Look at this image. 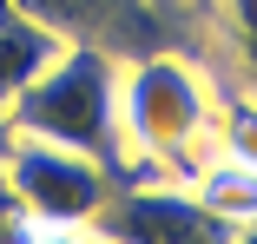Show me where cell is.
<instances>
[{
	"instance_id": "obj_3",
	"label": "cell",
	"mask_w": 257,
	"mask_h": 244,
	"mask_svg": "<svg viewBox=\"0 0 257 244\" xmlns=\"http://www.w3.org/2000/svg\"><path fill=\"white\" fill-rule=\"evenodd\" d=\"M0 172H7V185L20 191V205L33 211L40 231H92V218L119 191V172L99 165L92 152H73V145H53V139H27V132L14 139Z\"/></svg>"
},
{
	"instance_id": "obj_14",
	"label": "cell",
	"mask_w": 257,
	"mask_h": 244,
	"mask_svg": "<svg viewBox=\"0 0 257 244\" xmlns=\"http://www.w3.org/2000/svg\"><path fill=\"white\" fill-rule=\"evenodd\" d=\"M86 244H106V237H86Z\"/></svg>"
},
{
	"instance_id": "obj_1",
	"label": "cell",
	"mask_w": 257,
	"mask_h": 244,
	"mask_svg": "<svg viewBox=\"0 0 257 244\" xmlns=\"http://www.w3.org/2000/svg\"><path fill=\"white\" fill-rule=\"evenodd\" d=\"M211 112H218V79L191 46L119 60V126L132 178H191L211 152Z\"/></svg>"
},
{
	"instance_id": "obj_12",
	"label": "cell",
	"mask_w": 257,
	"mask_h": 244,
	"mask_svg": "<svg viewBox=\"0 0 257 244\" xmlns=\"http://www.w3.org/2000/svg\"><path fill=\"white\" fill-rule=\"evenodd\" d=\"M231 244H257V218H250V224H237V231H231Z\"/></svg>"
},
{
	"instance_id": "obj_8",
	"label": "cell",
	"mask_w": 257,
	"mask_h": 244,
	"mask_svg": "<svg viewBox=\"0 0 257 244\" xmlns=\"http://www.w3.org/2000/svg\"><path fill=\"white\" fill-rule=\"evenodd\" d=\"M185 185H191L224 224H250V218H257V165H244V159L204 152V165H198Z\"/></svg>"
},
{
	"instance_id": "obj_7",
	"label": "cell",
	"mask_w": 257,
	"mask_h": 244,
	"mask_svg": "<svg viewBox=\"0 0 257 244\" xmlns=\"http://www.w3.org/2000/svg\"><path fill=\"white\" fill-rule=\"evenodd\" d=\"M60 33H46L40 20H27V14H0V106H14L20 92L53 66V53H60Z\"/></svg>"
},
{
	"instance_id": "obj_6",
	"label": "cell",
	"mask_w": 257,
	"mask_h": 244,
	"mask_svg": "<svg viewBox=\"0 0 257 244\" xmlns=\"http://www.w3.org/2000/svg\"><path fill=\"white\" fill-rule=\"evenodd\" d=\"M191 53L211 66L218 86L257 92V0H211V14H204Z\"/></svg>"
},
{
	"instance_id": "obj_2",
	"label": "cell",
	"mask_w": 257,
	"mask_h": 244,
	"mask_svg": "<svg viewBox=\"0 0 257 244\" xmlns=\"http://www.w3.org/2000/svg\"><path fill=\"white\" fill-rule=\"evenodd\" d=\"M7 112H14V132L92 152L99 165H112L119 178H132L125 126H119V60L112 53H99V46H60L53 66H46Z\"/></svg>"
},
{
	"instance_id": "obj_11",
	"label": "cell",
	"mask_w": 257,
	"mask_h": 244,
	"mask_svg": "<svg viewBox=\"0 0 257 244\" xmlns=\"http://www.w3.org/2000/svg\"><path fill=\"white\" fill-rule=\"evenodd\" d=\"M14 139H20V132H14V112L0 106V165H7V152H14Z\"/></svg>"
},
{
	"instance_id": "obj_4",
	"label": "cell",
	"mask_w": 257,
	"mask_h": 244,
	"mask_svg": "<svg viewBox=\"0 0 257 244\" xmlns=\"http://www.w3.org/2000/svg\"><path fill=\"white\" fill-rule=\"evenodd\" d=\"M224 224L185 178H119L106 211L92 218V237L106 244H231Z\"/></svg>"
},
{
	"instance_id": "obj_9",
	"label": "cell",
	"mask_w": 257,
	"mask_h": 244,
	"mask_svg": "<svg viewBox=\"0 0 257 244\" xmlns=\"http://www.w3.org/2000/svg\"><path fill=\"white\" fill-rule=\"evenodd\" d=\"M211 152L257 165V92L218 86V112H211Z\"/></svg>"
},
{
	"instance_id": "obj_13",
	"label": "cell",
	"mask_w": 257,
	"mask_h": 244,
	"mask_svg": "<svg viewBox=\"0 0 257 244\" xmlns=\"http://www.w3.org/2000/svg\"><path fill=\"white\" fill-rule=\"evenodd\" d=\"M0 14H14V0H0Z\"/></svg>"
},
{
	"instance_id": "obj_5",
	"label": "cell",
	"mask_w": 257,
	"mask_h": 244,
	"mask_svg": "<svg viewBox=\"0 0 257 244\" xmlns=\"http://www.w3.org/2000/svg\"><path fill=\"white\" fill-rule=\"evenodd\" d=\"M14 14L40 20L66 46H99L112 60H139V53H159V46H178V33L165 27V14L152 0H14Z\"/></svg>"
},
{
	"instance_id": "obj_10",
	"label": "cell",
	"mask_w": 257,
	"mask_h": 244,
	"mask_svg": "<svg viewBox=\"0 0 257 244\" xmlns=\"http://www.w3.org/2000/svg\"><path fill=\"white\" fill-rule=\"evenodd\" d=\"M152 7L165 14V27L178 33V46H198V27L211 14V0H152Z\"/></svg>"
}]
</instances>
